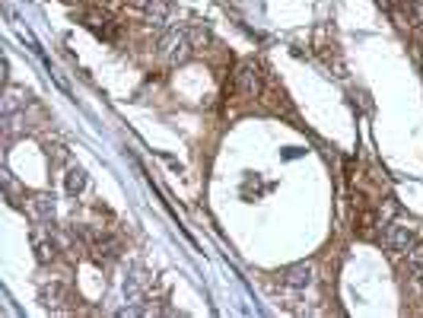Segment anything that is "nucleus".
<instances>
[{"label": "nucleus", "mask_w": 423, "mask_h": 318, "mask_svg": "<svg viewBox=\"0 0 423 318\" xmlns=\"http://www.w3.org/2000/svg\"><path fill=\"white\" fill-rule=\"evenodd\" d=\"M159 54H163L169 64H185L191 58V42L185 29H169L159 42Z\"/></svg>", "instance_id": "obj_1"}, {"label": "nucleus", "mask_w": 423, "mask_h": 318, "mask_svg": "<svg viewBox=\"0 0 423 318\" xmlns=\"http://www.w3.org/2000/svg\"><path fill=\"white\" fill-rule=\"evenodd\" d=\"M379 245L389 251H407L414 245V229L401 223H385V232L379 236Z\"/></svg>", "instance_id": "obj_2"}, {"label": "nucleus", "mask_w": 423, "mask_h": 318, "mask_svg": "<svg viewBox=\"0 0 423 318\" xmlns=\"http://www.w3.org/2000/svg\"><path fill=\"white\" fill-rule=\"evenodd\" d=\"M236 89H239L245 99H258L261 95V70L255 67L251 60L239 64V70H236Z\"/></svg>", "instance_id": "obj_3"}, {"label": "nucleus", "mask_w": 423, "mask_h": 318, "mask_svg": "<svg viewBox=\"0 0 423 318\" xmlns=\"http://www.w3.org/2000/svg\"><path fill=\"white\" fill-rule=\"evenodd\" d=\"M284 280L293 286V290H306V286L312 284V264H306V261H302V264H290L284 271Z\"/></svg>", "instance_id": "obj_4"}, {"label": "nucleus", "mask_w": 423, "mask_h": 318, "mask_svg": "<svg viewBox=\"0 0 423 318\" xmlns=\"http://www.w3.org/2000/svg\"><path fill=\"white\" fill-rule=\"evenodd\" d=\"M83 23H87V26L93 29L95 35H102V38H115V26H112V19L105 16V13H99V10H89L87 16H83Z\"/></svg>", "instance_id": "obj_5"}, {"label": "nucleus", "mask_w": 423, "mask_h": 318, "mask_svg": "<svg viewBox=\"0 0 423 318\" xmlns=\"http://www.w3.org/2000/svg\"><path fill=\"white\" fill-rule=\"evenodd\" d=\"M29 210H32V216L35 220H52L54 216V198L52 194H32V198H29Z\"/></svg>", "instance_id": "obj_6"}, {"label": "nucleus", "mask_w": 423, "mask_h": 318, "mask_svg": "<svg viewBox=\"0 0 423 318\" xmlns=\"http://www.w3.org/2000/svg\"><path fill=\"white\" fill-rule=\"evenodd\" d=\"M64 188H67V194H83L87 191V172L80 169V166H70L67 169V175H64Z\"/></svg>", "instance_id": "obj_7"}, {"label": "nucleus", "mask_w": 423, "mask_h": 318, "mask_svg": "<svg viewBox=\"0 0 423 318\" xmlns=\"http://www.w3.org/2000/svg\"><path fill=\"white\" fill-rule=\"evenodd\" d=\"M172 7H169V0H150L147 3V16L153 19L156 26H165V19H169Z\"/></svg>", "instance_id": "obj_8"}, {"label": "nucleus", "mask_w": 423, "mask_h": 318, "mask_svg": "<svg viewBox=\"0 0 423 318\" xmlns=\"http://www.w3.org/2000/svg\"><path fill=\"white\" fill-rule=\"evenodd\" d=\"M99 255H105V258H118L121 255V242L112 239V236H95V245H93Z\"/></svg>", "instance_id": "obj_9"}, {"label": "nucleus", "mask_w": 423, "mask_h": 318, "mask_svg": "<svg viewBox=\"0 0 423 318\" xmlns=\"http://www.w3.org/2000/svg\"><path fill=\"white\" fill-rule=\"evenodd\" d=\"M32 242H35V255H38V261H42V264H48V261L54 258V245H52V242H45L42 229H32Z\"/></svg>", "instance_id": "obj_10"}, {"label": "nucleus", "mask_w": 423, "mask_h": 318, "mask_svg": "<svg viewBox=\"0 0 423 318\" xmlns=\"http://www.w3.org/2000/svg\"><path fill=\"white\" fill-rule=\"evenodd\" d=\"M130 3H134V7H144V10H147V3H150V0H130Z\"/></svg>", "instance_id": "obj_11"}, {"label": "nucleus", "mask_w": 423, "mask_h": 318, "mask_svg": "<svg viewBox=\"0 0 423 318\" xmlns=\"http://www.w3.org/2000/svg\"><path fill=\"white\" fill-rule=\"evenodd\" d=\"M417 45H420V48H423V26L417 29Z\"/></svg>", "instance_id": "obj_12"}, {"label": "nucleus", "mask_w": 423, "mask_h": 318, "mask_svg": "<svg viewBox=\"0 0 423 318\" xmlns=\"http://www.w3.org/2000/svg\"><path fill=\"white\" fill-rule=\"evenodd\" d=\"M67 3H73V0H67Z\"/></svg>", "instance_id": "obj_13"}]
</instances>
